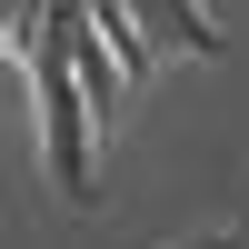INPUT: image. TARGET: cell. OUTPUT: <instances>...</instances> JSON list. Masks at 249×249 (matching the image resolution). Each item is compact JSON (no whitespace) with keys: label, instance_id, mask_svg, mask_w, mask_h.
I'll list each match as a JSON object with an SVG mask.
<instances>
[{"label":"cell","instance_id":"1","mask_svg":"<svg viewBox=\"0 0 249 249\" xmlns=\"http://www.w3.org/2000/svg\"><path fill=\"white\" fill-rule=\"evenodd\" d=\"M70 10L80 0H40V20L20 30V60H30V90H40V160H50L60 199L90 210L100 199V130H90V100H80V70H70Z\"/></svg>","mask_w":249,"mask_h":249},{"label":"cell","instance_id":"2","mask_svg":"<svg viewBox=\"0 0 249 249\" xmlns=\"http://www.w3.org/2000/svg\"><path fill=\"white\" fill-rule=\"evenodd\" d=\"M130 10V30L150 40L160 60H219V20H210V0H120Z\"/></svg>","mask_w":249,"mask_h":249},{"label":"cell","instance_id":"3","mask_svg":"<svg viewBox=\"0 0 249 249\" xmlns=\"http://www.w3.org/2000/svg\"><path fill=\"white\" fill-rule=\"evenodd\" d=\"M170 249H249V219H230V230H199V239H170Z\"/></svg>","mask_w":249,"mask_h":249}]
</instances>
